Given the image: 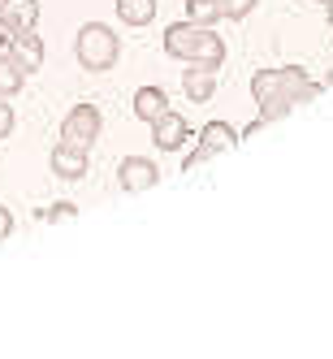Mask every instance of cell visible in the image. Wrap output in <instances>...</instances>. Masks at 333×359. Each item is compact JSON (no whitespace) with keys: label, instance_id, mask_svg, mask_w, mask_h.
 <instances>
[{"label":"cell","instance_id":"14","mask_svg":"<svg viewBox=\"0 0 333 359\" xmlns=\"http://www.w3.org/2000/svg\"><path fill=\"white\" fill-rule=\"evenodd\" d=\"M22 87H27V74H22V65L9 57V53H0V95H18Z\"/></svg>","mask_w":333,"mask_h":359},{"label":"cell","instance_id":"20","mask_svg":"<svg viewBox=\"0 0 333 359\" xmlns=\"http://www.w3.org/2000/svg\"><path fill=\"white\" fill-rule=\"evenodd\" d=\"M43 217H48V221H74V217H79V208H74V203H53Z\"/></svg>","mask_w":333,"mask_h":359},{"label":"cell","instance_id":"18","mask_svg":"<svg viewBox=\"0 0 333 359\" xmlns=\"http://www.w3.org/2000/svg\"><path fill=\"white\" fill-rule=\"evenodd\" d=\"M221 5V18H229V22H243L255 5H260V0H217Z\"/></svg>","mask_w":333,"mask_h":359},{"label":"cell","instance_id":"1","mask_svg":"<svg viewBox=\"0 0 333 359\" xmlns=\"http://www.w3.org/2000/svg\"><path fill=\"white\" fill-rule=\"evenodd\" d=\"M74 57H79V65L87 74H104L121 57V35L113 27H104V22H87V27L74 35Z\"/></svg>","mask_w":333,"mask_h":359},{"label":"cell","instance_id":"5","mask_svg":"<svg viewBox=\"0 0 333 359\" xmlns=\"http://www.w3.org/2000/svg\"><path fill=\"white\" fill-rule=\"evenodd\" d=\"M191 139V121L182 117V113H173V109H165L156 121H151V143H156L161 151H177Z\"/></svg>","mask_w":333,"mask_h":359},{"label":"cell","instance_id":"21","mask_svg":"<svg viewBox=\"0 0 333 359\" xmlns=\"http://www.w3.org/2000/svg\"><path fill=\"white\" fill-rule=\"evenodd\" d=\"M9 234H13V212H9V208H0V243H5Z\"/></svg>","mask_w":333,"mask_h":359},{"label":"cell","instance_id":"4","mask_svg":"<svg viewBox=\"0 0 333 359\" xmlns=\"http://www.w3.org/2000/svg\"><path fill=\"white\" fill-rule=\"evenodd\" d=\"M156 182H161L156 161H147V156H121V165H117V187L125 195H143V191H151Z\"/></svg>","mask_w":333,"mask_h":359},{"label":"cell","instance_id":"13","mask_svg":"<svg viewBox=\"0 0 333 359\" xmlns=\"http://www.w3.org/2000/svg\"><path fill=\"white\" fill-rule=\"evenodd\" d=\"M117 18L121 27H147L156 22V0H117Z\"/></svg>","mask_w":333,"mask_h":359},{"label":"cell","instance_id":"3","mask_svg":"<svg viewBox=\"0 0 333 359\" xmlns=\"http://www.w3.org/2000/svg\"><path fill=\"white\" fill-rule=\"evenodd\" d=\"M234 143H238V130H234V126H225V121H208V126L199 130V147L186 156V165H182V169L191 173V169H199L203 161L221 156V151H225V147H234Z\"/></svg>","mask_w":333,"mask_h":359},{"label":"cell","instance_id":"11","mask_svg":"<svg viewBox=\"0 0 333 359\" xmlns=\"http://www.w3.org/2000/svg\"><path fill=\"white\" fill-rule=\"evenodd\" d=\"M195 35H199L195 22H173V27H165V53H169L173 61H191Z\"/></svg>","mask_w":333,"mask_h":359},{"label":"cell","instance_id":"16","mask_svg":"<svg viewBox=\"0 0 333 359\" xmlns=\"http://www.w3.org/2000/svg\"><path fill=\"white\" fill-rule=\"evenodd\" d=\"M251 95H255V104L281 95V69H260V74H255V79H251Z\"/></svg>","mask_w":333,"mask_h":359},{"label":"cell","instance_id":"22","mask_svg":"<svg viewBox=\"0 0 333 359\" xmlns=\"http://www.w3.org/2000/svg\"><path fill=\"white\" fill-rule=\"evenodd\" d=\"M325 9H329V22H333V0H329V5H325Z\"/></svg>","mask_w":333,"mask_h":359},{"label":"cell","instance_id":"8","mask_svg":"<svg viewBox=\"0 0 333 359\" xmlns=\"http://www.w3.org/2000/svg\"><path fill=\"white\" fill-rule=\"evenodd\" d=\"M5 53L22 65V74L43 69V39H39L35 31H18V35H9V48H5Z\"/></svg>","mask_w":333,"mask_h":359},{"label":"cell","instance_id":"6","mask_svg":"<svg viewBox=\"0 0 333 359\" xmlns=\"http://www.w3.org/2000/svg\"><path fill=\"white\" fill-rule=\"evenodd\" d=\"M87 169H91L87 147H74L65 139L53 147V173L61 177V182H79V177H87Z\"/></svg>","mask_w":333,"mask_h":359},{"label":"cell","instance_id":"17","mask_svg":"<svg viewBox=\"0 0 333 359\" xmlns=\"http://www.w3.org/2000/svg\"><path fill=\"white\" fill-rule=\"evenodd\" d=\"M290 113H294V100H286V95L260 100V117H264V121H281V117H290Z\"/></svg>","mask_w":333,"mask_h":359},{"label":"cell","instance_id":"9","mask_svg":"<svg viewBox=\"0 0 333 359\" xmlns=\"http://www.w3.org/2000/svg\"><path fill=\"white\" fill-rule=\"evenodd\" d=\"M186 65H203V69H221L225 65V39L212 27H199L195 48H191V61Z\"/></svg>","mask_w":333,"mask_h":359},{"label":"cell","instance_id":"23","mask_svg":"<svg viewBox=\"0 0 333 359\" xmlns=\"http://www.w3.org/2000/svg\"><path fill=\"white\" fill-rule=\"evenodd\" d=\"M316 5H329V0H316Z\"/></svg>","mask_w":333,"mask_h":359},{"label":"cell","instance_id":"2","mask_svg":"<svg viewBox=\"0 0 333 359\" xmlns=\"http://www.w3.org/2000/svg\"><path fill=\"white\" fill-rule=\"evenodd\" d=\"M100 130H104V117H100L95 104H74L65 113V121H61V139L74 143V147H87V151L100 139Z\"/></svg>","mask_w":333,"mask_h":359},{"label":"cell","instance_id":"7","mask_svg":"<svg viewBox=\"0 0 333 359\" xmlns=\"http://www.w3.org/2000/svg\"><path fill=\"white\" fill-rule=\"evenodd\" d=\"M39 27V0H0V31H35Z\"/></svg>","mask_w":333,"mask_h":359},{"label":"cell","instance_id":"12","mask_svg":"<svg viewBox=\"0 0 333 359\" xmlns=\"http://www.w3.org/2000/svg\"><path fill=\"white\" fill-rule=\"evenodd\" d=\"M165 109H169V95H165L161 87H139V91H135V117H139V121L151 126Z\"/></svg>","mask_w":333,"mask_h":359},{"label":"cell","instance_id":"19","mask_svg":"<svg viewBox=\"0 0 333 359\" xmlns=\"http://www.w3.org/2000/svg\"><path fill=\"white\" fill-rule=\"evenodd\" d=\"M13 126H18L13 104H9V95H0V139H9V135H13Z\"/></svg>","mask_w":333,"mask_h":359},{"label":"cell","instance_id":"10","mask_svg":"<svg viewBox=\"0 0 333 359\" xmlns=\"http://www.w3.org/2000/svg\"><path fill=\"white\" fill-rule=\"evenodd\" d=\"M182 91L191 104H208V100L217 95V69H203V65H191L182 74Z\"/></svg>","mask_w":333,"mask_h":359},{"label":"cell","instance_id":"15","mask_svg":"<svg viewBox=\"0 0 333 359\" xmlns=\"http://www.w3.org/2000/svg\"><path fill=\"white\" fill-rule=\"evenodd\" d=\"M186 22H195V27H217L221 5L217 0H186Z\"/></svg>","mask_w":333,"mask_h":359}]
</instances>
